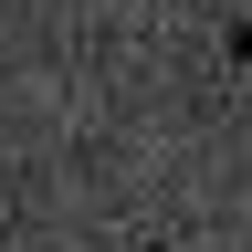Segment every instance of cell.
<instances>
[{
	"instance_id": "cell-1",
	"label": "cell",
	"mask_w": 252,
	"mask_h": 252,
	"mask_svg": "<svg viewBox=\"0 0 252 252\" xmlns=\"http://www.w3.org/2000/svg\"><path fill=\"white\" fill-rule=\"evenodd\" d=\"M231 63H252V0H242V21H231Z\"/></svg>"
},
{
	"instance_id": "cell-2",
	"label": "cell",
	"mask_w": 252,
	"mask_h": 252,
	"mask_svg": "<svg viewBox=\"0 0 252 252\" xmlns=\"http://www.w3.org/2000/svg\"><path fill=\"white\" fill-rule=\"evenodd\" d=\"M137 252H168V242H137Z\"/></svg>"
}]
</instances>
